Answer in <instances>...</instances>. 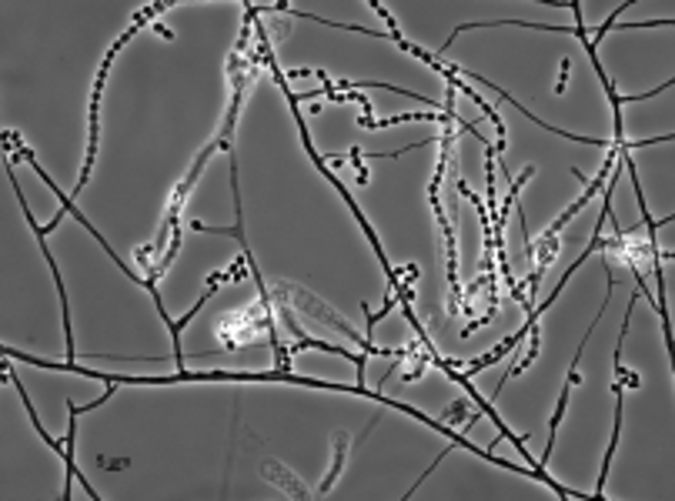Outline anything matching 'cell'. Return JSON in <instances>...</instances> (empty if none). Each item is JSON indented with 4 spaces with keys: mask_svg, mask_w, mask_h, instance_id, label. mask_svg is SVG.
<instances>
[{
    "mask_svg": "<svg viewBox=\"0 0 675 501\" xmlns=\"http://www.w3.org/2000/svg\"><path fill=\"white\" fill-rule=\"evenodd\" d=\"M154 31H157V34H161V37H164V41H174V34H171V31H167V27H161V24H154Z\"/></svg>",
    "mask_w": 675,
    "mask_h": 501,
    "instance_id": "cell-8",
    "label": "cell"
},
{
    "mask_svg": "<svg viewBox=\"0 0 675 501\" xmlns=\"http://www.w3.org/2000/svg\"><path fill=\"white\" fill-rule=\"evenodd\" d=\"M311 348H318V351H331V355H338V358H351L354 368H358V385H364V358L354 355V351H344V348L328 345V341H318V338H298V341H294V348H288V355H298V351H311Z\"/></svg>",
    "mask_w": 675,
    "mask_h": 501,
    "instance_id": "cell-3",
    "label": "cell"
},
{
    "mask_svg": "<svg viewBox=\"0 0 675 501\" xmlns=\"http://www.w3.org/2000/svg\"><path fill=\"white\" fill-rule=\"evenodd\" d=\"M348 161H351V167L358 171V184L364 188V184L371 181V174H368V167H364V161H361V147H358V144H354L351 151H348Z\"/></svg>",
    "mask_w": 675,
    "mask_h": 501,
    "instance_id": "cell-5",
    "label": "cell"
},
{
    "mask_svg": "<svg viewBox=\"0 0 675 501\" xmlns=\"http://www.w3.org/2000/svg\"><path fill=\"white\" fill-rule=\"evenodd\" d=\"M465 418H468V401H465V398L448 405V411H445V425H448V428H451V425H458V421H465Z\"/></svg>",
    "mask_w": 675,
    "mask_h": 501,
    "instance_id": "cell-6",
    "label": "cell"
},
{
    "mask_svg": "<svg viewBox=\"0 0 675 501\" xmlns=\"http://www.w3.org/2000/svg\"><path fill=\"white\" fill-rule=\"evenodd\" d=\"M348 448H351L348 435H344V431H338V435H334V465H331V471L324 475V481L318 485V491H314V495H328V491L334 488V481H338V475H341V468H344V458H348Z\"/></svg>",
    "mask_w": 675,
    "mask_h": 501,
    "instance_id": "cell-4",
    "label": "cell"
},
{
    "mask_svg": "<svg viewBox=\"0 0 675 501\" xmlns=\"http://www.w3.org/2000/svg\"><path fill=\"white\" fill-rule=\"evenodd\" d=\"M218 334H221V348L224 351H238V348H248L254 341H271L274 348V365L281 371H291V355L288 348L278 341V331H274V301H254L241 311H228L218 318Z\"/></svg>",
    "mask_w": 675,
    "mask_h": 501,
    "instance_id": "cell-1",
    "label": "cell"
},
{
    "mask_svg": "<svg viewBox=\"0 0 675 501\" xmlns=\"http://www.w3.org/2000/svg\"><path fill=\"white\" fill-rule=\"evenodd\" d=\"M569 74H571V61H569V57H565V61H561L559 84H555V94H565V84H569Z\"/></svg>",
    "mask_w": 675,
    "mask_h": 501,
    "instance_id": "cell-7",
    "label": "cell"
},
{
    "mask_svg": "<svg viewBox=\"0 0 675 501\" xmlns=\"http://www.w3.org/2000/svg\"><path fill=\"white\" fill-rule=\"evenodd\" d=\"M261 475H264V478H268L278 491H284L288 498H311V495H314V491L308 488V485H304V481L298 478L294 471H288L284 465H281V461H274V458H264V461H261Z\"/></svg>",
    "mask_w": 675,
    "mask_h": 501,
    "instance_id": "cell-2",
    "label": "cell"
}]
</instances>
